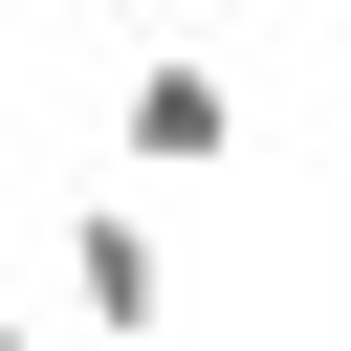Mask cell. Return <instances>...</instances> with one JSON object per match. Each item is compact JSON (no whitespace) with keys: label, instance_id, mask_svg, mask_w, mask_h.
Here are the masks:
<instances>
[{"label":"cell","instance_id":"3","mask_svg":"<svg viewBox=\"0 0 351 351\" xmlns=\"http://www.w3.org/2000/svg\"><path fill=\"white\" fill-rule=\"evenodd\" d=\"M66 22H132V44H176V0H66Z\"/></svg>","mask_w":351,"mask_h":351},{"label":"cell","instance_id":"2","mask_svg":"<svg viewBox=\"0 0 351 351\" xmlns=\"http://www.w3.org/2000/svg\"><path fill=\"white\" fill-rule=\"evenodd\" d=\"M110 154H132V176H219V154H241V88H219L197 44H132V110H110Z\"/></svg>","mask_w":351,"mask_h":351},{"label":"cell","instance_id":"1","mask_svg":"<svg viewBox=\"0 0 351 351\" xmlns=\"http://www.w3.org/2000/svg\"><path fill=\"white\" fill-rule=\"evenodd\" d=\"M66 307L110 329V351H176V241H154V197L110 176V197H66Z\"/></svg>","mask_w":351,"mask_h":351},{"label":"cell","instance_id":"4","mask_svg":"<svg viewBox=\"0 0 351 351\" xmlns=\"http://www.w3.org/2000/svg\"><path fill=\"white\" fill-rule=\"evenodd\" d=\"M0 351H22V329H0Z\"/></svg>","mask_w":351,"mask_h":351}]
</instances>
